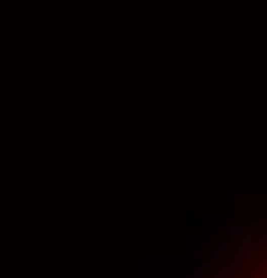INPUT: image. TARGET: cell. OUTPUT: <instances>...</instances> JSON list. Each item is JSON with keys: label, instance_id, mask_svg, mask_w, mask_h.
<instances>
[{"label": "cell", "instance_id": "1", "mask_svg": "<svg viewBox=\"0 0 267 278\" xmlns=\"http://www.w3.org/2000/svg\"><path fill=\"white\" fill-rule=\"evenodd\" d=\"M211 273H214L211 254H193L187 259V278H208Z\"/></svg>", "mask_w": 267, "mask_h": 278}, {"label": "cell", "instance_id": "2", "mask_svg": "<svg viewBox=\"0 0 267 278\" xmlns=\"http://www.w3.org/2000/svg\"><path fill=\"white\" fill-rule=\"evenodd\" d=\"M246 222H256V219L251 214H241V211L230 214V236H227V238H243V236H249L254 225H246Z\"/></svg>", "mask_w": 267, "mask_h": 278}, {"label": "cell", "instance_id": "3", "mask_svg": "<svg viewBox=\"0 0 267 278\" xmlns=\"http://www.w3.org/2000/svg\"><path fill=\"white\" fill-rule=\"evenodd\" d=\"M211 257H219V259H227V257H230V238H222V241H219V244L214 246Z\"/></svg>", "mask_w": 267, "mask_h": 278}, {"label": "cell", "instance_id": "4", "mask_svg": "<svg viewBox=\"0 0 267 278\" xmlns=\"http://www.w3.org/2000/svg\"><path fill=\"white\" fill-rule=\"evenodd\" d=\"M259 270L267 273V254H259Z\"/></svg>", "mask_w": 267, "mask_h": 278}]
</instances>
